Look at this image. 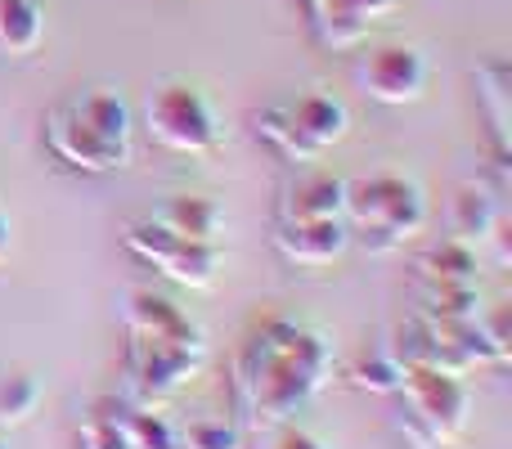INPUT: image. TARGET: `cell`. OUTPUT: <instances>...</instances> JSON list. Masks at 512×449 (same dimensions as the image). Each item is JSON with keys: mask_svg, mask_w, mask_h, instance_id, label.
<instances>
[{"mask_svg": "<svg viewBox=\"0 0 512 449\" xmlns=\"http://www.w3.org/2000/svg\"><path fill=\"white\" fill-rule=\"evenodd\" d=\"M351 14H360L364 23H373V18H382V14H391V9H400V0H342Z\"/></svg>", "mask_w": 512, "mask_h": 449, "instance_id": "24", "label": "cell"}, {"mask_svg": "<svg viewBox=\"0 0 512 449\" xmlns=\"http://www.w3.org/2000/svg\"><path fill=\"white\" fill-rule=\"evenodd\" d=\"M45 149L77 176H113L135 158V108L117 86H90L54 104Z\"/></svg>", "mask_w": 512, "mask_h": 449, "instance_id": "2", "label": "cell"}, {"mask_svg": "<svg viewBox=\"0 0 512 449\" xmlns=\"http://www.w3.org/2000/svg\"><path fill=\"white\" fill-rule=\"evenodd\" d=\"M149 216L158 225H167L171 234L194 238V243H221V234H225V207L207 194H171Z\"/></svg>", "mask_w": 512, "mask_h": 449, "instance_id": "12", "label": "cell"}, {"mask_svg": "<svg viewBox=\"0 0 512 449\" xmlns=\"http://www.w3.org/2000/svg\"><path fill=\"white\" fill-rule=\"evenodd\" d=\"M355 81L369 99L378 104H418L427 95V81H432V68H427V54L418 45H405V41H387L378 50H369L355 68Z\"/></svg>", "mask_w": 512, "mask_h": 449, "instance_id": "9", "label": "cell"}, {"mask_svg": "<svg viewBox=\"0 0 512 449\" xmlns=\"http://www.w3.org/2000/svg\"><path fill=\"white\" fill-rule=\"evenodd\" d=\"M144 131L158 149L180 153V158H207L221 149V117L212 99L189 81H167L144 104Z\"/></svg>", "mask_w": 512, "mask_h": 449, "instance_id": "7", "label": "cell"}, {"mask_svg": "<svg viewBox=\"0 0 512 449\" xmlns=\"http://www.w3.org/2000/svg\"><path fill=\"white\" fill-rule=\"evenodd\" d=\"M477 104L486 113V126H490V140H495V153H499V167L508 162V86H512V68L504 59L486 63L477 68Z\"/></svg>", "mask_w": 512, "mask_h": 449, "instance_id": "15", "label": "cell"}, {"mask_svg": "<svg viewBox=\"0 0 512 449\" xmlns=\"http://www.w3.org/2000/svg\"><path fill=\"white\" fill-rule=\"evenodd\" d=\"M346 207V180L328 176V171H306V176L288 180L279 198V221H324V216H342Z\"/></svg>", "mask_w": 512, "mask_h": 449, "instance_id": "11", "label": "cell"}, {"mask_svg": "<svg viewBox=\"0 0 512 449\" xmlns=\"http://www.w3.org/2000/svg\"><path fill=\"white\" fill-rule=\"evenodd\" d=\"M122 247L135 256V261L149 265V270H158L162 279L180 283V288H194V292L212 288L216 274H221V265H225L221 243H194V238H180V234H171L167 225L153 221V216L126 225Z\"/></svg>", "mask_w": 512, "mask_h": 449, "instance_id": "8", "label": "cell"}, {"mask_svg": "<svg viewBox=\"0 0 512 449\" xmlns=\"http://www.w3.org/2000/svg\"><path fill=\"white\" fill-rule=\"evenodd\" d=\"M351 229L342 216H324V221H279L274 225V247L288 265L301 270H324V265L342 261L351 247Z\"/></svg>", "mask_w": 512, "mask_h": 449, "instance_id": "10", "label": "cell"}, {"mask_svg": "<svg viewBox=\"0 0 512 449\" xmlns=\"http://www.w3.org/2000/svg\"><path fill=\"white\" fill-rule=\"evenodd\" d=\"M41 396H45L41 378H32V373H23V369L5 373V378H0V427L27 423V418L41 409Z\"/></svg>", "mask_w": 512, "mask_h": 449, "instance_id": "21", "label": "cell"}, {"mask_svg": "<svg viewBox=\"0 0 512 449\" xmlns=\"http://www.w3.org/2000/svg\"><path fill=\"white\" fill-rule=\"evenodd\" d=\"M333 369L337 351L319 328H306L288 315H265L234 351V418L248 432L288 423L333 382Z\"/></svg>", "mask_w": 512, "mask_h": 449, "instance_id": "1", "label": "cell"}, {"mask_svg": "<svg viewBox=\"0 0 512 449\" xmlns=\"http://www.w3.org/2000/svg\"><path fill=\"white\" fill-rule=\"evenodd\" d=\"M418 279L427 288H454V283H477V247L459 243V238H441L414 261Z\"/></svg>", "mask_w": 512, "mask_h": 449, "instance_id": "13", "label": "cell"}, {"mask_svg": "<svg viewBox=\"0 0 512 449\" xmlns=\"http://www.w3.org/2000/svg\"><path fill=\"white\" fill-rule=\"evenodd\" d=\"M342 221L351 229V238H360L364 252H373V256L396 252V247H405L409 238L423 234L427 194L414 185V180L396 176V171L346 180Z\"/></svg>", "mask_w": 512, "mask_h": 449, "instance_id": "3", "label": "cell"}, {"mask_svg": "<svg viewBox=\"0 0 512 449\" xmlns=\"http://www.w3.org/2000/svg\"><path fill=\"white\" fill-rule=\"evenodd\" d=\"M9 243H14V221H9V212L0 207V261L9 256Z\"/></svg>", "mask_w": 512, "mask_h": 449, "instance_id": "25", "label": "cell"}, {"mask_svg": "<svg viewBox=\"0 0 512 449\" xmlns=\"http://www.w3.org/2000/svg\"><path fill=\"white\" fill-rule=\"evenodd\" d=\"M499 225V207L495 198H490V189L481 185H463L459 194H454L450 203V238H459V243H486L490 234H495Z\"/></svg>", "mask_w": 512, "mask_h": 449, "instance_id": "16", "label": "cell"}, {"mask_svg": "<svg viewBox=\"0 0 512 449\" xmlns=\"http://www.w3.org/2000/svg\"><path fill=\"white\" fill-rule=\"evenodd\" d=\"M122 423L131 449H180V427L158 405H135L122 400Z\"/></svg>", "mask_w": 512, "mask_h": 449, "instance_id": "18", "label": "cell"}, {"mask_svg": "<svg viewBox=\"0 0 512 449\" xmlns=\"http://www.w3.org/2000/svg\"><path fill=\"white\" fill-rule=\"evenodd\" d=\"M351 382L360 391H373V396H396L400 387V364L387 360L382 351H373V360H360L351 369Z\"/></svg>", "mask_w": 512, "mask_h": 449, "instance_id": "22", "label": "cell"}, {"mask_svg": "<svg viewBox=\"0 0 512 449\" xmlns=\"http://www.w3.org/2000/svg\"><path fill=\"white\" fill-rule=\"evenodd\" d=\"M117 315H122V328L126 333H158V328H176L185 324V310L176 306L171 297H162V292L153 288H131L122 292V306H117Z\"/></svg>", "mask_w": 512, "mask_h": 449, "instance_id": "17", "label": "cell"}, {"mask_svg": "<svg viewBox=\"0 0 512 449\" xmlns=\"http://www.w3.org/2000/svg\"><path fill=\"white\" fill-rule=\"evenodd\" d=\"M180 449H248V427L234 414H203L180 427Z\"/></svg>", "mask_w": 512, "mask_h": 449, "instance_id": "19", "label": "cell"}, {"mask_svg": "<svg viewBox=\"0 0 512 449\" xmlns=\"http://www.w3.org/2000/svg\"><path fill=\"white\" fill-rule=\"evenodd\" d=\"M45 41V5L41 0H0V54L27 59Z\"/></svg>", "mask_w": 512, "mask_h": 449, "instance_id": "14", "label": "cell"}, {"mask_svg": "<svg viewBox=\"0 0 512 449\" xmlns=\"http://www.w3.org/2000/svg\"><path fill=\"white\" fill-rule=\"evenodd\" d=\"M77 441H81V449H131L126 423H122V400H113V396L95 400L90 414L81 418V427H77Z\"/></svg>", "mask_w": 512, "mask_h": 449, "instance_id": "20", "label": "cell"}, {"mask_svg": "<svg viewBox=\"0 0 512 449\" xmlns=\"http://www.w3.org/2000/svg\"><path fill=\"white\" fill-rule=\"evenodd\" d=\"M207 360V337L194 319L158 333H126V400L162 405L198 378Z\"/></svg>", "mask_w": 512, "mask_h": 449, "instance_id": "5", "label": "cell"}, {"mask_svg": "<svg viewBox=\"0 0 512 449\" xmlns=\"http://www.w3.org/2000/svg\"><path fill=\"white\" fill-rule=\"evenodd\" d=\"M261 449H324V441L310 436V432H301V427H292V423H274V427H265Z\"/></svg>", "mask_w": 512, "mask_h": 449, "instance_id": "23", "label": "cell"}, {"mask_svg": "<svg viewBox=\"0 0 512 449\" xmlns=\"http://www.w3.org/2000/svg\"><path fill=\"white\" fill-rule=\"evenodd\" d=\"M0 449H14L9 445V427H0Z\"/></svg>", "mask_w": 512, "mask_h": 449, "instance_id": "26", "label": "cell"}, {"mask_svg": "<svg viewBox=\"0 0 512 449\" xmlns=\"http://www.w3.org/2000/svg\"><path fill=\"white\" fill-rule=\"evenodd\" d=\"M351 131V108L328 90H306L297 99H283L256 113V135L279 153L283 162H315Z\"/></svg>", "mask_w": 512, "mask_h": 449, "instance_id": "6", "label": "cell"}, {"mask_svg": "<svg viewBox=\"0 0 512 449\" xmlns=\"http://www.w3.org/2000/svg\"><path fill=\"white\" fill-rule=\"evenodd\" d=\"M472 391L463 373L436 369V364H409L400 369L396 387V427L418 449H445L468 432Z\"/></svg>", "mask_w": 512, "mask_h": 449, "instance_id": "4", "label": "cell"}]
</instances>
